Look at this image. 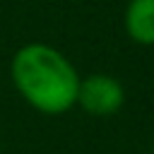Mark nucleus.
I'll list each match as a JSON object with an SVG mask.
<instances>
[{
    "mask_svg": "<svg viewBox=\"0 0 154 154\" xmlns=\"http://www.w3.org/2000/svg\"><path fill=\"white\" fill-rule=\"evenodd\" d=\"M123 29L137 46H154V0H128Z\"/></svg>",
    "mask_w": 154,
    "mask_h": 154,
    "instance_id": "3",
    "label": "nucleus"
},
{
    "mask_svg": "<svg viewBox=\"0 0 154 154\" xmlns=\"http://www.w3.org/2000/svg\"><path fill=\"white\" fill-rule=\"evenodd\" d=\"M10 79L17 94L43 116H63L77 106L79 72L72 60L51 43L31 41L14 51Z\"/></svg>",
    "mask_w": 154,
    "mask_h": 154,
    "instance_id": "1",
    "label": "nucleus"
},
{
    "mask_svg": "<svg viewBox=\"0 0 154 154\" xmlns=\"http://www.w3.org/2000/svg\"><path fill=\"white\" fill-rule=\"evenodd\" d=\"M125 103V87L118 77L106 72H91L79 79L77 106L89 116H113Z\"/></svg>",
    "mask_w": 154,
    "mask_h": 154,
    "instance_id": "2",
    "label": "nucleus"
}]
</instances>
